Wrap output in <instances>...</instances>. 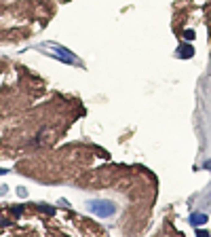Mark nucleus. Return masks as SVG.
Returning <instances> with one entry per match:
<instances>
[{
  "label": "nucleus",
  "mask_w": 211,
  "mask_h": 237,
  "mask_svg": "<svg viewBox=\"0 0 211 237\" xmlns=\"http://www.w3.org/2000/svg\"><path fill=\"white\" fill-rule=\"evenodd\" d=\"M45 47H49V49H53L51 53L55 55L57 59H61V61H66V64H78V57L72 53V51H68L66 47H59L57 42H47Z\"/></svg>",
  "instance_id": "f257e3e1"
},
{
  "label": "nucleus",
  "mask_w": 211,
  "mask_h": 237,
  "mask_svg": "<svg viewBox=\"0 0 211 237\" xmlns=\"http://www.w3.org/2000/svg\"><path fill=\"white\" fill-rule=\"evenodd\" d=\"M89 210L93 214H97V216L106 218V216H112V214L116 212V205L110 203V201H91L89 203Z\"/></svg>",
  "instance_id": "f03ea898"
},
{
  "label": "nucleus",
  "mask_w": 211,
  "mask_h": 237,
  "mask_svg": "<svg viewBox=\"0 0 211 237\" xmlns=\"http://www.w3.org/2000/svg\"><path fill=\"white\" fill-rule=\"evenodd\" d=\"M190 222L194 226L205 225V222H207V214H192V216H190Z\"/></svg>",
  "instance_id": "7ed1b4c3"
},
{
  "label": "nucleus",
  "mask_w": 211,
  "mask_h": 237,
  "mask_svg": "<svg viewBox=\"0 0 211 237\" xmlns=\"http://www.w3.org/2000/svg\"><path fill=\"white\" fill-rule=\"evenodd\" d=\"M179 51H182V53H179L182 57H192V55H194V49L190 47V45H186V47H182Z\"/></svg>",
  "instance_id": "20e7f679"
},
{
  "label": "nucleus",
  "mask_w": 211,
  "mask_h": 237,
  "mask_svg": "<svg viewBox=\"0 0 211 237\" xmlns=\"http://www.w3.org/2000/svg\"><path fill=\"white\" fill-rule=\"evenodd\" d=\"M40 210L47 212V214H53V208H47V205H40Z\"/></svg>",
  "instance_id": "39448f33"
},
{
  "label": "nucleus",
  "mask_w": 211,
  "mask_h": 237,
  "mask_svg": "<svg viewBox=\"0 0 211 237\" xmlns=\"http://www.w3.org/2000/svg\"><path fill=\"white\" fill-rule=\"evenodd\" d=\"M186 38H188V40H192V38H194V32H192V30H188V32H186Z\"/></svg>",
  "instance_id": "423d86ee"
},
{
  "label": "nucleus",
  "mask_w": 211,
  "mask_h": 237,
  "mask_svg": "<svg viewBox=\"0 0 211 237\" xmlns=\"http://www.w3.org/2000/svg\"><path fill=\"white\" fill-rule=\"evenodd\" d=\"M196 235H199V237H209V233H207V231H199Z\"/></svg>",
  "instance_id": "0eeeda50"
},
{
  "label": "nucleus",
  "mask_w": 211,
  "mask_h": 237,
  "mask_svg": "<svg viewBox=\"0 0 211 237\" xmlns=\"http://www.w3.org/2000/svg\"><path fill=\"white\" fill-rule=\"evenodd\" d=\"M0 174H6V169H0Z\"/></svg>",
  "instance_id": "6e6552de"
}]
</instances>
